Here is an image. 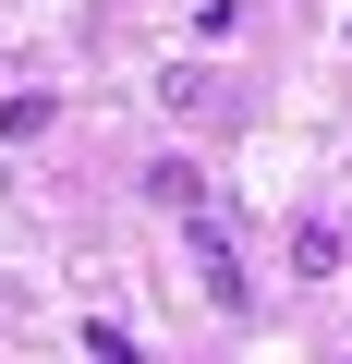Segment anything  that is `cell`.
Instances as JSON below:
<instances>
[{"mask_svg": "<svg viewBox=\"0 0 352 364\" xmlns=\"http://www.w3.org/2000/svg\"><path fill=\"white\" fill-rule=\"evenodd\" d=\"M170 219H183V255H195L207 304H219V316H255V279H243V243H231V207H219V195H195V207H170Z\"/></svg>", "mask_w": 352, "mask_h": 364, "instance_id": "1", "label": "cell"}, {"mask_svg": "<svg viewBox=\"0 0 352 364\" xmlns=\"http://www.w3.org/2000/svg\"><path fill=\"white\" fill-rule=\"evenodd\" d=\"M195 195H207V182H195L183 158H158V170H146V207H195Z\"/></svg>", "mask_w": 352, "mask_h": 364, "instance_id": "5", "label": "cell"}, {"mask_svg": "<svg viewBox=\"0 0 352 364\" xmlns=\"http://www.w3.org/2000/svg\"><path fill=\"white\" fill-rule=\"evenodd\" d=\"M49 122H61V97H49V85H25V97H0V134H13V146H37Z\"/></svg>", "mask_w": 352, "mask_h": 364, "instance_id": "3", "label": "cell"}, {"mask_svg": "<svg viewBox=\"0 0 352 364\" xmlns=\"http://www.w3.org/2000/svg\"><path fill=\"white\" fill-rule=\"evenodd\" d=\"M292 279H340V231H328V219L292 231Z\"/></svg>", "mask_w": 352, "mask_h": 364, "instance_id": "4", "label": "cell"}, {"mask_svg": "<svg viewBox=\"0 0 352 364\" xmlns=\"http://www.w3.org/2000/svg\"><path fill=\"white\" fill-rule=\"evenodd\" d=\"M158 97L183 109V122H207V134H219V122H243V85H231L219 61H170V73H158Z\"/></svg>", "mask_w": 352, "mask_h": 364, "instance_id": "2", "label": "cell"}]
</instances>
